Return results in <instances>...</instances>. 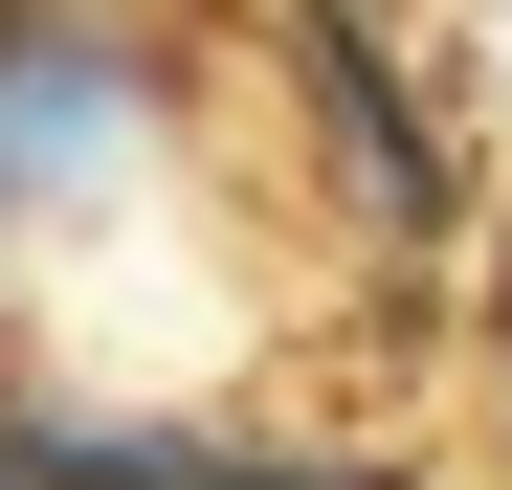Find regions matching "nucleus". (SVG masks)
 Wrapping results in <instances>:
<instances>
[{
  "instance_id": "1",
  "label": "nucleus",
  "mask_w": 512,
  "mask_h": 490,
  "mask_svg": "<svg viewBox=\"0 0 512 490\" xmlns=\"http://www.w3.org/2000/svg\"><path fill=\"white\" fill-rule=\"evenodd\" d=\"M423 67H446V112L490 134V179H512V0H446V45H423Z\"/></svg>"
},
{
  "instance_id": "2",
  "label": "nucleus",
  "mask_w": 512,
  "mask_h": 490,
  "mask_svg": "<svg viewBox=\"0 0 512 490\" xmlns=\"http://www.w3.org/2000/svg\"><path fill=\"white\" fill-rule=\"evenodd\" d=\"M0 490H45V401L23 379H0Z\"/></svg>"
},
{
  "instance_id": "3",
  "label": "nucleus",
  "mask_w": 512,
  "mask_h": 490,
  "mask_svg": "<svg viewBox=\"0 0 512 490\" xmlns=\"http://www.w3.org/2000/svg\"><path fill=\"white\" fill-rule=\"evenodd\" d=\"M468 312H490V424H512V245H490V290H468Z\"/></svg>"
}]
</instances>
